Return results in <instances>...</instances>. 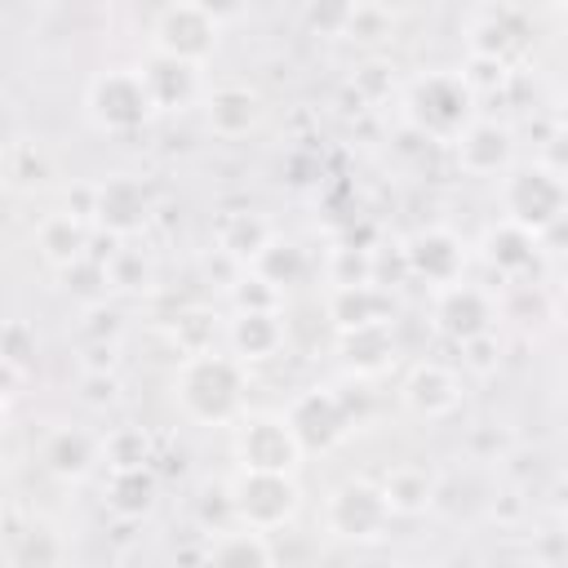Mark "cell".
Here are the masks:
<instances>
[{
	"instance_id": "obj_1",
	"label": "cell",
	"mask_w": 568,
	"mask_h": 568,
	"mask_svg": "<svg viewBox=\"0 0 568 568\" xmlns=\"http://www.w3.org/2000/svg\"><path fill=\"white\" fill-rule=\"evenodd\" d=\"M173 395L191 422L235 426L244 417V364L222 351L186 355L173 373Z\"/></svg>"
},
{
	"instance_id": "obj_2",
	"label": "cell",
	"mask_w": 568,
	"mask_h": 568,
	"mask_svg": "<svg viewBox=\"0 0 568 568\" xmlns=\"http://www.w3.org/2000/svg\"><path fill=\"white\" fill-rule=\"evenodd\" d=\"M404 120L426 138L453 146L475 120V89L462 71H426L404 89Z\"/></svg>"
},
{
	"instance_id": "obj_3",
	"label": "cell",
	"mask_w": 568,
	"mask_h": 568,
	"mask_svg": "<svg viewBox=\"0 0 568 568\" xmlns=\"http://www.w3.org/2000/svg\"><path fill=\"white\" fill-rule=\"evenodd\" d=\"M155 98L142 80V67H106L84 84V115L98 133L129 138L155 120Z\"/></svg>"
},
{
	"instance_id": "obj_4",
	"label": "cell",
	"mask_w": 568,
	"mask_h": 568,
	"mask_svg": "<svg viewBox=\"0 0 568 568\" xmlns=\"http://www.w3.org/2000/svg\"><path fill=\"white\" fill-rule=\"evenodd\" d=\"M568 213V182L546 164H515L506 178H501V217L541 235L550 231L559 217Z\"/></svg>"
},
{
	"instance_id": "obj_5",
	"label": "cell",
	"mask_w": 568,
	"mask_h": 568,
	"mask_svg": "<svg viewBox=\"0 0 568 568\" xmlns=\"http://www.w3.org/2000/svg\"><path fill=\"white\" fill-rule=\"evenodd\" d=\"M231 453L253 475H297L306 457L284 413H244L231 430Z\"/></svg>"
},
{
	"instance_id": "obj_6",
	"label": "cell",
	"mask_w": 568,
	"mask_h": 568,
	"mask_svg": "<svg viewBox=\"0 0 568 568\" xmlns=\"http://www.w3.org/2000/svg\"><path fill=\"white\" fill-rule=\"evenodd\" d=\"M217 40H222V18L209 4L178 0V4H164L151 22V53L186 67H204L217 53Z\"/></svg>"
},
{
	"instance_id": "obj_7",
	"label": "cell",
	"mask_w": 568,
	"mask_h": 568,
	"mask_svg": "<svg viewBox=\"0 0 568 568\" xmlns=\"http://www.w3.org/2000/svg\"><path fill=\"white\" fill-rule=\"evenodd\" d=\"M231 493V515L240 528L253 532H275L284 524L297 519L302 510V488L293 475H253V470H235V479L226 484Z\"/></svg>"
},
{
	"instance_id": "obj_8",
	"label": "cell",
	"mask_w": 568,
	"mask_h": 568,
	"mask_svg": "<svg viewBox=\"0 0 568 568\" xmlns=\"http://www.w3.org/2000/svg\"><path fill=\"white\" fill-rule=\"evenodd\" d=\"M390 519H395V510H390L382 484H373V479H342L324 501V528L355 546L382 541Z\"/></svg>"
},
{
	"instance_id": "obj_9",
	"label": "cell",
	"mask_w": 568,
	"mask_h": 568,
	"mask_svg": "<svg viewBox=\"0 0 568 568\" xmlns=\"http://www.w3.org/2000/svg\"><path fill=\"white\" fill-rule=\"evenodd\" d=\"M288 426L302 444V453H328L355 430V408L333 386H311L288 404Z\"/></svg>"
},
{
	"instance_id": "obj_10",
	"label": "cell",
	"mask_w": 568,
	"mask_h": 568,
	"mask_svg": "<svg viewBox=\"0 0 568 568\" xmlns=\"http://www.w3.org/2000/svg\"><path fill=\"white\" fill-rule=\"evenodd\" d=\"M151 217L155 200L138 178L115 173L106 182H93V231H102L111 244H133V235H142Z\"/></svg>"
},
{
	"instance_id": "obj_11",
	"label": "cell",
	"mask_w": 568,
	"mask_h": 568,
	"mask_svg": "<svg viewBox=\"0 0 568 568\" xmlns=\"http://www.w3.org/2000/svg\"><path fill=\"white\" fill-rule=\"evenodd\" d=\"M528 40L532 22L519 4H484L466 22V49L475 62H497L510 71V62L528 53Z\"/></svg>"
},
{
	"instance_id": "obj_12",
	"label": "cell",
	"mask_w": 568,
	"mask_h": 568,
	"mask_svg": "<svg viewBox=\"0 0 568 568\" xmlns=\"http://www.w3.org/2000/svg\"><path fill=\"white\" fill-rule=\"evenodd\" d=\"M430 315H435V328L448 342L470 346L479 337H493V328H497V297L488 288L462 280V284H448V288L435 293Z\"/></svg>"
},
{
	"instance_id": "obj_13",
	"label": "cell",
	"mask_w": 568,
	"mask_h": 568,
	"mask_svg": "<svg viewBox=\"0 0 568 568\" xmlns=\"http://www.w3.org/2000/svg\"><path fill=\"white\" fill-rule=\"evenodd\" d=\"M399 253H404L408 275L422 280V284H430L435 293L448 288V284H462V275H466V240L457 231H448V226H422V231H413L399 244Z\"/></svg>"
},
{
	"instance_id": "obj_14",
	"label": "cell",
	"mask_w": 568,
	"mask_h": 568,
	"mask_svg": "<svg viewBox=\"0 0 568 568\" xmlns=\"http://www.w3.org/2000/svg\"><path fill=\"white\" fill-rule=\"evenodd\" d=\"M399 399L413 417L422 422H439V417H453L466 399V382L448 368V364H435V359H422L408 368L404 386H399Z\"/></svg>"
},
{
	"instance_id": "obj_15",
	"label": "cell",
	"mask_w": 568,
	"mask_h": 568,
	"mask_svg": "<svg viewBox=\"0 0 568 568\" xmlns=\"http://www.w3.org/2000/svg\"><path fill=\"white\" fill-rule=\"evenodd\" d=\"M266 120V98L244 80H222L204 93V124L213 138H248Z\"/></svg>"
},
{
	"instance_id": "obj_16",
	"label": "cell",
	"mask_w": 568,
	"mask_h": 568,
	"mask_svg": "<svg viewBox=\"0 0 568 568\" xmlns=\"http://www.w3.org/2000/svg\"><path fill=\"white\" fill-rule=\"evenodd\" d=\"M457 169L470 178H506L515 169V133L501 120L479 115L457 142H453Z\"/></svg>"
},
{
	"instance_id": "obj_17",
	"label": "cell",
	"mask_w": 568,
	"mask_h": 568,
	"mask_svg": "<svg viewBox=\"0 0 568 568\" xmlns=\"http://www.w3.org/2000/svg\"><path fill=\"white\" fill-rule=\"evenodd\" d=\"M479 257H484L488 271H497V280L515 284V280H528L537 271V262L546 257V248H541V240L532 231H524V226H515V222L501 217V222H493L484 231Z\"/></svg>"
},
{
	"instance_id": "obj_18",
	"label": "cell",
	"mask_w": 568,
	"mask_h": 568,
	"mask_svg": "<svg viewBox=\"0 0 568 568\" xmlns=\"http://www.w3.org/2000/svg\"><path fill=\"white\" fill-rule=\"evenodd\" d=\"M284 311H235L226 320V346L240 364H266L284 351Z\"/></svg>"
},
{
	"instance_id": "obj_19",
	"label": "cell",
	"mask_w": 568,
	"mask_h": 568,
	"mask_svg": "<svg viewBox=\"0 0 568 568\" xmlns=\"http://www.w3.org/2000/svg\"><path fill=\"white\" fill-rule=\"evenodd\" d=\"M40 462L49 475L75 484V479H89L102 462V435L84 430V426H58L49 430V439L40 444Z\"/></svg>"
},
{
	"instance_id": "obj_20",
	"label": "cell",
	"mask_w": 568,
	"mask_h": 568,
	"mask_svg": "<svg viewBox=\"0 0 568 568\" xmlns=\"http://www.w3.org/2000/svg\"><path fill=\"white\" fill-rule=\"evenodd\" d=\"M36 253L58 266V271H71L75 262L93 257V226L75 213H49L40 226H36Z\"/></svg>"
},
{
	"instance_id": "obj_21",
	"label": "cell",
	"mask_w": 568,
	"mask_h": 568,
	"mask_svg": "<svg viewBox=\"0 0 568 568\" xmlns=\"http://www.w3.org/2000/svg\"><path fill=\"white\" fill-rule=\"evenodd\" d=\"M213 240H217V253H222V257H231L235 266L248 271V266L271 248L275 226H271L262 213H253V209H231V213H222Z\"/></svg>"
},
{
	"instance_id": "obj_22",
	"label": "cell",
	"mask_w": 568,
	"mask_h": 568,
	"mask_svg": "<svg viewBox=\"0 0 568 568\" xmlns=\"http://www.w3.org/2000/svg\"><path fill=\"white\" fill-rule=\"evenodd\" d=\"M328 320L337 333L373 328L395 320V302L382 284H355V288H328Z\"/></svg>"
},
{
	"instance_id": "obj_23",
	"label": "cell",
	"mask_w": 568,
	"mask_h": 568,
	"mask_svg": "<svg viewBox=\"0 0 568 568\" xmlns=\"http://www.w3.org/2000/svg\"><path fill=\"white\" fill-rule=\"evenodd\" d=\"M142 80L155 98L160 111H186L191 102H204V89H200V67H186V62H173V58H160L151 53L142 62Z\"/></svg>"
},
{
	"instance_id": "obj_24",
	"label": "cell",
	"mask_w": 568,
	"mask_h": 568,
	"mask_svg": "<svg viewBox=\"0 0 568 568\" xmlns=\"http://www.w3.org/2000/svg\"><path fill=\"white\" fill-rule=\"evenodd\" d=\"M160 501V479L151 466H138V470H106L102 479V506L115 515V519H146Z\"/></svg>"
},
{
	"instance_id": "obj_25",
	"label": "cell",
	"mask_w": 568,
	"mask_h": 568,
	"mask_svg": "<svg viewBox=\"0 0 568 568\" xmlns=\"http://www.w3.org/2000/svg\"><path fill=\"white\" fill-rule=\"evenodd\" d=\"M382 493H386L395 515H426L439 501V475L417 466V462H404L382 479Z\"/></svg>"
},
{
	"instance_id": "obj_26",
	"label": "cell",
	"mask_w": 568,
	"mask_h": 568,
	"mask_svg": "<svg viewBox=\"0 0 568 568\" xmlns=\"http://www.w3.org/2000/svg\"><path fill=\"white\" fill-rule=\"evenodd\" d=\"M204 568H275V555H271V546H266L262 532L231 524V528L213 532Z\"/></svg>"
},
{
	"instance_id": "obj_27",
	"label": "cell",
	"mask_w": 568,
	"mask_h": 568,
	"mask_svg": "<svg viewBox=\"0 0 568 568\" xmlns=\"http://www.w3.org/2000/svg\"><path fill=\"white\" fill-rule=\"evenodd\" d=\"M337 355H342L346 368H355V373H382V368L395 359L390 324H373V328L337 333Z\"/></svg>"
},
{
	"instance_id": "obj_28",
	"label": "cell",
	"mask_w": 568,
	"mask_h": 568,
	"mask_svg": "<svg viewBox=\"0 0 568 568\" xmlns=\"http://www.w3.org/2000/svg\"><path fill=\"white\" fill-rule=\"evenodd\" d=\"M253 271L262 275V280H271L280 293L284 288H297L306 275H311V257H306V248L302 244H293V240H271V248L253 262Z\"/></svg>"
},
{
	"instance_id": "obj_29",
	"label": "cell",
	"mask_w": 568,
	"mask_h": 568,
	"mask_svg": "<svg viewBox=\"0 0 568 568\" xmlns=\"http://www.w3.org/2000/svg\"><path fill=\"white\" fill-rule=\"evenodd\" d=\"M102 262H106V275H111L115 293H146L155 284V262L138 244H111Z\"/></svg>"
},
{
	"instance_id": "obj_30",
	"label": "cell",
	"mask_w": 568,
	"mask_h": 568,
	"mask_svg": "<svg viewBox=\"0 0 568 568\" xmlns=\"http://www.w3.org/2000/svg\"><path fill=\"white\" fill-rule=\"evenodd\" d=\"M328 284L333 288H355V284H377V253L359 244H337L328 253Z\"/></svg>"
},
{
	"instance_id": "obj_31",
	"label": "cell",
	"mask_w": 568,
	"mask_h": 568,
	"mask_svg": "<svg viewBox=\"0 0 568 568\" xmlns=\"http://www.w3.org/2000/svg\"><path fill=\"white\" fill-rule=\"evenodd\" d=\"M102 462H106V470L151 466V435L142 426H115L111 435H102Z\"/></svg>"
},
{
	"instance_id": "obj_32",
	"label": "cell",
	"mask_w": 568,
	"mask_h": 568,
	"mask_svg": "<svg viewBox=\"0 0 568 568\" xmlns=\"http://www.w3.org/2000/svg\"><path fill=\"white\" fill-rule=\"evenodd\" d=\"M13 564L18 568H67L62 564V537L49 524H31L13 537Z\"/></svg>"
},
{
	"instance_id": "obj_33",
	"label": "cell",
	"mask_w": 568,
	"mask_h": 568,
	"mask_svg": "<svg viewBox=\"0 0 568 568\" xmlns=\"http://www.w3.org/2000/svg\"><path fill=\"white\" fill-rule=\"evenodd\" d=\"M4 173H9V186H13V191H36V186H44V182L53 178V164H49V155H44L36 142L22 138V142L9 146Z\"/></svg>"
},
{
	"instance_id": "obj_34",
	"label": "cell",
	"mask_w": 568,
	"mask_h": 568,
	"mask_svg": "<svg viewBox=\"0 0 568 568\" xmlns=\"http://www.w3.org/2000/svg\"><path fill=\"white\" fill-rule=\"evenodd\" d=\"M395 31V13L386 4H346V22H342V36L346 40H359V44H377Z\"/></svg>"
},
{
	"instance_id": "obj_35",
	"label": "cell",
	"mask_w": 568,
	"mask_h": 568,
	"mask_svg": "<svg viewBox=\"0 0 568 568\" xmlns=\"http://www.w3.org/2000/svg\"><path fill=\"white\" fill-rule=\"evenodd\" d=\"M226 288H231V306L235 311H284V293L271 280H262L253 266L240 271Z\"/></svg>"
},
{
	"instance_id": "obj_36",
	"label": "cell",
	"mask_w": 568,
	"mask_h": 568,
	"mask_svg": "<svg viewBox=\"0 0 568 568\" xmlns=\"http://www.w3.org/2000/svg\"><path fill=\"white\" fill-rule=\"evenodd\" d=\"M213 337H217V324H213L209 311H186V315H178V324H173V342H178L182 359H186V355H209V351H213Z\"/></svg>"
},
{
	"instance_id": "obj_37",
	"label": "cell",
	"mask_w": 568,
	"mask_h": 568,
	"mask_svg": "<svg viewBox=\"0 0 568 568\" xmlns=\"http://www.w3.org/2000/svg\"><path fill=\"white\" fill-rule=\"evenodd\" d=\"M80 404L84 408H111V404H120V377L115 373H80Z\"/></svg>"
},
{
	"instance_id": "obj_38",
	"label": "cell",
	"mask_w": 568,
	"mask_h": 568,
	"mask_svg": "<svg viewBox=\"0 0 568 568\" xmlns=\"http://www.w3.org/2000/svg\"><path fill=\"white\" fill-rule=\"evenodd\" d=\"M27 355H36V333H31L22 320H13V324L4 328V364H9V368H22Z\"/></svg>"
},
{
	"instance_id": "obj_39",
	"label": "cell",
	"mask_w": 568,
	"mask_h": 568,
	"mask_svg": "<svg viewBox=\"0 0 568 568\" xmlns=\"http://www.w3.org/2000/svg\"><path fill=\"white\" fill-rule=\"evenodd\" d=\"M462 351H466V364H470V368L488 373V368L497 364V355H493V351H497V333H493V337H479V342H470V346H462Z\"/></svg>"
},
{
	"instance_id": "obj_40",
	"label": "cell",
	"mask_w": 568,
	"mask_h": 568,
	"mask_svg": "<svg viewBox=\"0 0 568 568\" xmlns=\"http://www.w3.org/2000/svg\"><path fill=\"white\" fill-rule=\"evenodd\" d=\"M537 240H541V248H546V253H568V213H564L550 231H541Z\"/></svg>"
},
{
	"instance_id": "obj_41",
	"label": "cell",
	"mask_w": 568,
	"mask_h": 568,
	"mask_svg": "<svg viewBox=\"0 0 568 568\" xmlns=\"http://www.w3.org/2000/svg\"><path fill=\"white\" fill-rule=\"evenodd\" d=\"M550 510H555V519L568 528V466L559 470V479H555V488H550Z\"/></svg>"
},
{
	"instance_id": "obj_42",
	"label": "cell",
	"mask_w": 568,
	"mask_h": 568,
	"mask_svg": "<svg viewBox=\"0 0 568 568\" xmlns=\"http://www.w3.org/2000/svg\"><path fill=\"white\" fill-rule=\"evenodd\" d=\"M546 164L568 182V138H555V142L546 146Z\"/></svg>"
},
{
	"instance_id": "obj_43",
	"label": "cell",
	"mask_w": 568,
	"mask_h": 568,
	"mask_svg": "<svg viewBox=\"0 0 568 568\" xmlns=\"http://www.w3.org/2000/svg\"><path fill=\"white\" fill-rule=\"evenodd\" d=\"M550 315H555V324L568 333V280L555 288V297H550Z\"/></svg>"
},
{
	"instance_id": "obj_44",
	"label": "cell",
	"mask_w": 568,
	"mask_h": 568,
	"mask_svg": "<svg viewBox=\"0 0 568 568\" xmlns=\"http://www.w3.org/2000/svg\"><path fill=\"white\" fill-rule=\"evenodd\" d=\"M550 124H555V138H568V93L555 98V106H550Z\"/></svg>"
},
{
	"instance_id": "obj_45",
	"label": "cell",
	"mask_w": 568,
	"mask_h": 568,
	"mask_svg": "<svg viewBox=\"0 0 568 568\" xmlns=\"http://www.w3.org/2000/svg\"><path fill=\"white\" fill-rule=\"evenodd\" d=\"M395 568H422V564H395Z\"/></svg>"
},
{
	"instance_id": "obj_46",
	"label": "cell",
	"mask_w": 568,
	"mask_h": 568,
	"mask_svg": "<svg viewBox=\"0 0 568 568\" xmlns=\"http://www.w3.org/2000/svg\"><path fill=\"white\" fill-rule=\"evenodd\" d=\"M564 404H568V386H564Z\"/></svg>"
}]
</instances>
